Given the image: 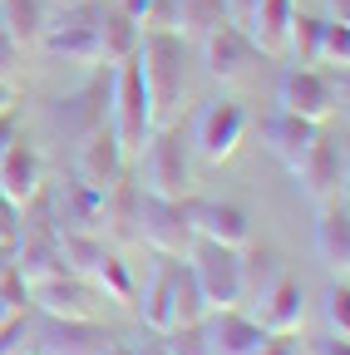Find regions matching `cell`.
<instances>
[{"mask_svg":"<svg viewBox=\"0 0 350 355\" xmlns=\"http://www.w3.org/2000/svg\"><path fill=\"white\" fill-rule=\"evenodd\" d=\"M109 128L123 148V158H139V148L148 144L153 123V99H148V84H143V60L139 50L109 64Z\"/></svg>","mask_w":350,"mask_h":355,"instance_id":"6da1fadb","label":"cell"},{"mask_svg":"<svg viewBox=\"0 0 350 355\" xmlns=\"http://www.w3.org/2000/svg\"><path fill=\"white\" fill-rule=\"evenodd\" d=\"M139 60H143V84L153 99V123H163L173 104L188 94V40L178 30H143Z\"/></svg>","mask_w":350,"mask_h":355,"instance_id":"7a4b0ae2","label":"cell"},{"mask_svg":"<svg viewBox=\"0 0 350 355\" xmlns=\"http://www.w3.org/2000/svg\"><path fill=\"white\" fill-rule=\"evenodd\" d=\"M188 272L198 277L207 311L237 306L242 291H247V257H242L237 247H222V242H202V237H198V242L188 247Z\"/></svg>","mask_w":350,"mask_h":355,"instance_id":"3957f363","label":"cell"},{"mask_svg":"<svg viewBox=\"0 0 350 355\" xmlns=\"http://www.w3.org/2000/svg\"><path fill=\"white\" fill-rule=\"evenodd\" d=\"M139 178H143V193H158V198H188L193 188V158H188V144L178 128H153L148 144L139 148Z\"/></svg>","mask_w":350,"mask_h":355,"instance_id":"277c9868","label":"cell"},{"mask_svg":"<svg viewBox=\"0 0 350 355\" xmlns=\"http://www.w3.org/2000/svg\"><path fill=\"white\" fill-rule=\"evenodd\" d=\"M277 104L286 114H301V119H331L340 104H345V69H316V64H291L281 74V89H277Z\"/></svg>","mask_w":350,"mask_h":355,"instance_id":"5b68a950","label":"cell"},{"mask_svg":"<svg viewBox=\"0 0 350 355\" xmlns=\"http://www.w3.org/2000/svg\"><path fill=\"white\" fill-rule=\"evenodd\" d=\"M40 40H45L50 55H60V60H69V64H99V0L50 10Z\"/></svg>","mask_w":350,"mask_h":355,"instance_id":"8992f818","label":"cell"},{"mask_svg":"<svg viewBox=\"0 0 350 355\" xmlns=\"http://www.w3.org/2000/svg\"><path fill=\"white\" fill-rule=\"evenodd\" d=\"M139 237H143L158 257L183 261L188 247L198 242L183 198H158V193H143V188H139Z\"/></svg>","mask_w":350,"mask_h":355,"instance_id":"52a82bcc","label":"cell"},{"mask_svg":"<svg viewBox=\"0 0 350 355\" xmlns=\"http://www.w3.org/2000/svg\"><path fill=\"white\" fill-rule=\"evenodd\" d=\"M291 178L301 183V193L311 198L316 207H326V202H345V153H340L331 139H316L311 153H306V158L291 168Z\"/></svg>","mask_w":350,"mask_h":355,"instance_id":"ba28073f","label":"cell"},{"mask_svg":"<svg viewBox=\"0 0 350 355\" xmlns=\"http://www.w3.org/2000/svg\"><path fill=\"white\" fill-rule=\"evenodd\" d=\"M188 222H193V237L202 242H222V247H247L252 242V222L237 202H217V198H183Z\"/></svg>","mask_w":350,"mask_h":355,"instance_id":"9c48e42d","label":"cell"},{"mask_svg":"<svg viewBox=\"0 0 350 355\" xmlns=\"http://www.w3.org/2000/svg\"><path fill=\"white\" fill-rule=\"evenodd\" d=\"M242 133H247V109L237 99H217V104L202 109L193 139H198V153L207 163H227L237 153V144H242Z\"/></svg>","mask_w":350,"mask_h":355,"instance_id":"30bf717a","label":"cell"},{"mask_svg":"<svg viewBox=\"0 0 350 355\" xmlns=\"http://www.w3.org/2000/svg\"><path fill=\"white\" fill-rule=\"evenodd\" d=\"M202 340H207V355H256L267 345V331H261L256 316H242L237 306H222V311L202 316Z\"/></svg>","mask_w":350,"mask_h":355,"instance_id":"8fae6325","label":"cell"},{"mask_svg":"<svg viewBox=\"0 0 350 355\" xmlns=\"http://www.w3.org/2000/svg\"><path fill=\"white\" fill-rule=\"evenodd\" d=\"M104 193L109 188H94V183H84L79 173H69L64 188L50 198L55 227L60 232H99V222H104Z\"/></svg>","mask_w":350,"mask_h":355,"instance_id":"7c38bea8","label":"cell"},{"mask_svg":"<svg viewBox=\"0 0 350 355\" xmlns=\"http://www.w3.org/2000/svg\"><path fill=\"white\" fill-rule=\"evenodd\" d=\"M30 301L45 311V316H64V321H94V306H99V291L84 282V277H50L30 286Z\"/></svg>","mask_w":350,"mask_h":355,"instance_id":"4fadbf2b","label":"cell"},{"mask_svg":"<svg viewBox=\"0 0 350 355\" xmlns=\"http://www.w3.org/2000/svg\"><path fill=\"white\" fill-rule=\"evenodd\" d=\"M114 336H104V326L94 321H64V316H45L35 336V355H104Z\"/></svg>","mask_w":350,"mask_h":355,"instance_id":"5bb4252c","label":"cell"},{"mask_svg":"<svg viewBox=\"0 0 350 355\" xmlns=\"http://www.w3.org/2000/svg\"><path fill=\"white\" fill-rule=\"evenodd\" d=\"M128 158L114 139V128H94V133H84V144H79V158H74V173L84 178V183H94V188H114L119 178H123Z\"/></svg>","mask_w":350,"mask_h":355,"instance_id":"9a60e30c","label":"cell"},{"mask_svg":"<svg viewBox=\"0 0 350 355\" xmlns=\"http://www.w3.org/2000/svg\"><path fill=\"white\" fill-rule=\"evenodd\" d=\"M261 139H267V148L286 163V173L311 153V144L321 139V123H311V119H301V114H286V109H277L267 123H261Z\"/></svg>","mask_w":350,"mask_h":355,"instance_id":"2e32d148","label":"cell"},{"mask_svg":"<svg viewBox=\"0 0 350 355\" xmlns=\"http://www.w3.org/2000/svg\"><path fill=\"white\" fill-rule=\"evenodd\" d=\"M198 50H202V64H207V74L212 79H237L242 69H247V60L256 55L252 50V40L237 30V25H217V30H207L202 40H198Z\"/></svg>","mask_w":350,"mask_h":355,"instance_id":"e0dca14e","label":"cell"},{"mask_svg":"<svg viewBox=\"0 0 350 355\" xmlns=\"http://www.w3.org/2000/svg\"><path fill=\"white\" fill-rule=\"evenodd\" d=\"M316 252H321L326 272L335 282H345V272H350V212H345V202H326L316 212Z\"/></svg>","mask_w":350,"mask_h":355,"instance_id":"ac0fdd59","label":"cell"},{"mask_svg":"<svg viewBox=\"0 0 350 355\" xmlns=\"http://www.w3.org/2000/svg\"><path fill=\"white\" fill-rule=\"evenodd\" d=\"M40 188H45V168H40V153L25 144V139H15L10 148H6V158H0V193H6L10 202H30Z\"/></svg>","mask_w":350,"mask_h":355,"instance_id":"d6986e66","label":"cell"},{"mask_svg":"<svg viewBox=\"0 0 350 355\" xmlns=\"http://www.w3.org/2000/svg\"><path fill=\"white\" fill-rule=\"evenodd\" d=\"M301 316H306V296H301V282L291 277H277L267 291H261V311L256 321L267 336H286V331H301Z\"/></svg>","mask_w":350,"mask_h":355,"instance_id":"ffe728a7","label":"cell"},{"mask_svg":"<svg viewBox=\"0 0 350 355\" xmlns=\"http://www.w3.org/2000/svg\"><path fill=\"white\" fill-rule=\"evenodd\" d=\"M143 30L134 25V15L119 6H99V64H119L139 50Z\"/></svg>","mask_w":350,"mask_h":355,"instance_id":"44dd1931","label":"cell"},{"mask_svg":"<svg viewBox=\"0 0 350 355\" xmlns=\"http://www.w3.org/2000/svg\"><path fill=\"white\" fill-rule=\"evenodd\" d=\"M104 114H109V74L94 79L84 94L60 99V123H69L74 133H94V128L104 123Z\"/></svg>","mask_w":350,"mask_h":355,"instance_id":"7402d4cb","label":"cell"},{"mask_svg":"<svg viewBox=\"0 0 350 355\" xmlns=\"http://www.w3.org/2000/svg\"><path fill=\"white\" fill-rule=\"evenodd\" d=\"M321 25H326V15L306 10L301 0H296V10H291V20H286V44H281V55H291V64H316Z\"/></svg>","mask_w":350,"mask_h":355,"instance_id":"603a6c76","label":"cell"},{"mask_svg":"<svg viewBox=\"0 0 350 355\" xmlns=\"http://www.w3.org/2000/svg\"><path fill=\"white\" fill-rule=\"evenodd\" d=\"M143 326L153 336L173 331V257H163V266L153 272V282L143 291Z\"/></svg>","mask_w":350,"mask_h":355,"instance_id":"cb8c5ba5","label":"cell"},{"mask_svg":"<svg viewBox=\"0 0 350 355\" xmlns=\"http://www.w3.org/2000/svg\"><path fill=\"white\" fill-rule=\"evenodd\" d=\"M0 20H6V30L15 35L20 50H30L40 40V30H45V20H50V6L45 0H0Z\"/></svg>","mask_w":350,"mask_h":355,"instance_id":"d4e9b609","label":"cell"},{"mask_svg":"<svg viewBox=\"0 0 350 355\" xmlns=\"http://www.w3.org/2000/svg\"><path fill=\"white\" fill-rule=\"evenodd\" d=\"M104 237L99 232H60V257H64V272L69 277H94V266L104 261Z\"/></svg>","mask_w":350,"mask_h":355,"instance_id":"484cf974","label":"cell"},{"mask_svg":"<svg viewBox=\"0 0 350 355\" xmlns=\"http://www.w3.org/2000/svg\"><path fill=\"white\" fill-rule=\"evenodd\" d=\"M207 316V301L198 277L188 272V261H173V326H198Z\"/></svg>","mask_w":350,"mask_h":355,"instance_id":"4316f807","label":"cell"},{"mask_svg":"<svg viewBox=\"0 0 350 355\" xmlns=\"http://www.w3.org/2000/svg\"><path fill=\"white\" fill-rule=\"evenodd\" d=\"M89 286L104 296V301H114V306H134V277H128V266L114 257V252H104V261L94 266V277H89Z\"/></svg>","mask_w":350,"mask_h":355,"instance_id":"83f0119b","label":"cell"},{"mask_svg":"<svg viewBox=\"0 0 350 355\" xmlns=\"http://www.w3.org/2000/svg\"><path fill=\"white\" fill-rule=\"evenodd\" d=\"M227 15H222V0H178V35L188 44H198L207 30H217Z\"/></svg>","mask_w":350,"mask_h":355,"instance_id":"f1b7e54d","label":"cell"},{"mask_svg":"<svg viewBox=\"0 0 350 355\" xmlns=\"http://www.w3.org/2000/svg\"><path fill=\"white\" fill-rule=\"evenodd\" d=\"M316 64H321V69H345V64H350V20H326V25H321Z\"/></svg>","mask_w":350,"mask_h":355,"instance_id":"f546056e","label":"cell"},{"mask_svg":"<svg viewBox=\"0 0 350 355\" xmlns=\"http://www.w3.org/2000/svg\"><path fill=\"white\" fill-rule=\"evenodd\" d=\"M20 74H25V50L15 44V35L6 30V20H0V84L20 89Z\"/></svg>","mask_w":350,"mask_h":355,"instance_id":"4dcf8cb0","label":"cell"},{"mask_svg":"<svg viewBox=\"0 0 350 355\" xmlns=\"http://www.w3.org/2000/svg\"><path fill=\"white\" fill-rule=\"evenodd\" d=\"M168 355H207V340H202V321L198 326H173L158 336Z\"/></svg>","mask_w":350,"mask_h":355,"instance_id":"1f68e13d","label":"cell"},{"mask_svg":"<svg viewBox=\"0 0 350 355\" xmlns=\"http://www.w3.org/2000/svg\"><path fill=\"white\" fill-rule=\"evenodd\" d=\"M25 301H30V286L15 272H6V277H0V326L15 321V316H25Z\"/></svg>","mask_w":350,"mask_h":355,"instance_id":"d6a6232c","label":"cell"},{"mask_svg":"<svg viewBox=\"0 0 350 355\" xmlns=\"http://www.w3.org/2000/svg\"><path fill=\"white\" fill-rule=\"evenodd\" d=\"M326 321H331L335 336H350V291H345V282L326 291Z\"/></svg>","mask_w":350,"mask_h":355,"instance_id":"836d02e7","label":"cell"},{"mask_svg":"<svg viewBox=\"0 0 350 355\" xmlns=\"http://www.w3.org/2000/svg\"><path fill=\"white\" fill-rule=\"evenodd\" d=\"M20 212H25L20 202H10L6 193H0V247H15V237H20V227H25Z\"/></svg>","mask_w":350,"mask_h":355,"instance_id":"e575fe53","label":"cell"},{"mask_svg":"<svg viewBox=\"0 0 350 355\" xmlns=\"http://www.w3.org/2000/svg\"><path fill=\"white\" fill-rule=\"evenodd\" d=\"M222 15H227V25H237V30L247 35L252 15H256V0H222Z\"/></svg>","mask_w":350,"mask_h":355,"instance_id":"d590c367","label":"cell"},{"mask_svg":"<svg viewBox=\"0 0 350 355\" xmlns=\"http://www.w3.org/2000/svg\"><path fill=\"white\" fill-rule=\"evenodd\" d=\"M256 355H301V340H296V331H286V336H267V345H261Z\"/></svg>","mask_w":350,"mask_h":355,"instance_id":"8d00e7d4","label":"cell"},{"mask_svg":"<svg viewBox=\"0 0 350 355\" xmlns=\"http://www.w3.org/2000/svg\"><path fill=\"white\" fill-rule=\"evenodd\" d=\"M20 336H25V316H15V321L0 326V355H15L20 350Z\"/></svg>","mask_w":350,"mask_h":355,"instance_id":"74e56055","label":"cell"},{"mask_svg":"<svg viewBox=\"0 0 350 355\" xmlns=\"http://www.w3.org/2000/svg\"><path fill=\"white\" fill-rule=\"evenodd\" d=\"M20 139V119H15V109H0V158H6V148Z\"/></svg>","mask_w":350,"mask_h":355,"instance_id":"f35d334b","label":"cell"},{"mask_svg":"<svg viewBox=\"0 0 350 355\" xmlns=\"http://www.w3.org/2000/svg\"><path fill=\"white\" fill-rule=\"evenodd\" d=\"M321 355H350V345H345V336H335V331H331V336L321 340Z\"/></svg>","mask_w":350,"mask_h":355,"instance_id":"ab89813d","label":"cell"},{"mask_svg":"<svg viewBox=\"0 0 350 355\" xmlns=\"http://www.w3.org/2000/svg\"><path fill=\"white\" fill-rule=\"evenodd\" d=\"M321 15H326V20H350V6H345V0H326Z\"/></svg>","mask_w":350,"mask_h":355,"instance_id":"60d3db41","label":"cell"},{"mask_svg":"<svg viewBox=\"0 0 350 355\" xmlns=\"http://www.w3.org/2000/svg\"><path fill=\"white\" fill-rule=\"evenodd\" d=\"M10 261H15V247H0V277L10 272Z\"/></svg>","mask_w":350,"mask_h":355,"instance_id":"b9f144b4","label":"cell"},{"mask_svg":"<svg viewBox=\"0 0 350 355\" xmlns=\"http://www.w3.org/2000/svg\"><path fill=\"white\" fill-rule=\"evenodd\" d=\"M0 109H15V89L10 84H0Z\"/></svg>","mask_w":350,"mask_h":355,"instance_id":"7bdbcfd3","label":"cell"},{"mask_svg":"<svg viewBox=\"0 0 350 355\" xmlns=\"http://www.w3.org/2000/svg\"><path fill=\"white\" fill-rule=\"evenodd\" d=\"M104 355H139V350H128V345H119V340H109V345H104Z\"/></svg>","mask_w":350,"mask_h":355,"instance_id":"ee69618b","label":"cell"},{"mask_svg":"<svg viewBox=\"0 0 350 355\" xmlns=\"http://www.w3.org/2000/svg\"><path fill=\"white\" fill-rule=\"evenodd\" d=\"M50 10H64V6H84V0H45Z\"/></svg>","mask_w":350,"mask_h":355,"instance_id":"f6af8a7d","label":"cell"},{"mask_svg":"<svg viewBox=\"0 0 350 355\" xmlns=\"http://www.w3.org/2000/svg\"><path fill=\"white\" fill-rule=\"evenodd\" d=\"M143 355H168V350H163V340H153V345H148Z\"/></svg>","mask_w":350,"mask_h":355,"instance_id":"bcb514c9","label":"cell"},{"mask_svg":"<svg viewBox=\"0 0 350 355\" xmlns=\"http://www.w3.org/2000/svg\"><path fill=\"white\" fill-rule=\"evenodd\" d=\"M15 355H25V350H15Z\"/></svg>","mask_w":350,"mask_h":355,"instance_id":"7dc6e473","label":"cell"}]
</instances>
